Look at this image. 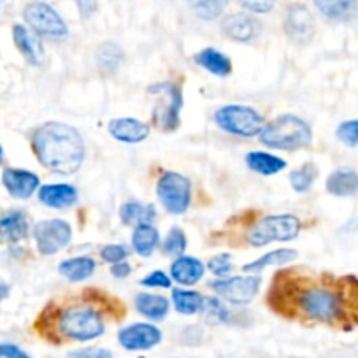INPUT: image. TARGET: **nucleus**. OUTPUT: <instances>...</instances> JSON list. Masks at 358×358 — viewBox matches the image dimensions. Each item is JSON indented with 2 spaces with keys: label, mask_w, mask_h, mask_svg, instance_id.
Returning <instances> with one entry per match:
<instances>
[{
  "label": "nucleus",
  "mask_w": 358,
  "mask_h": 358,
  "mask_svg": "<svg viewBox=\"0 0 358 358\" xmlns=\"http://www.w3.org/2000/svg\"><path fill=\"white\" fill-rule=\"evenodd\" d=\"M29 234V222H27L25 213L13 211L8 215L0 216V241H15L23 239Z\"/></svg>",
  "instance_id": "21"
},
{
  "label": "nucleus",
  "mask_w": 358,
  "mask_h": 358,
  "mask_svg": "<svg viewBox=\"0 0 358 358\" xmlns=\"http://www.w3.org/2000/svg\"><path fill=\"white\" fill-rule=\"evenodd\" d=\"M320 13L332 22H350L357 16V0H313Z\"/></svg>",
  "instance_id": "19"
},
{
  "label": "nucleus",
  "mask_w": 358,
  "mask_h": 358,
  "mask_svg": "<svg viewBox=\"0 0 358 358\" xmlns=\"http://www.w3.org/2000/svg\"><path fill=\"white\" fill-rule=\"evenodd\" d=\"M2 4H4V0H0V6H2Z\"/></svg>",
  "instance_id": "46"
},
{
  "label": "nucleus",
  "mask_w": 358,
  "mask_h": 358,
  "mask_svg": "<svg viewBox=\"0 0 358 358\" xmlns=\"http://www.w3.org/2000/svg\"><path fill=\"white\" fill-rule=\"evenodd\" d=\"M185 250H187V236H185L183 230L176 227L165 237L164 253L171 255V257H179Z\"/></svg>",
  "instance_id": "33"
},
{
  "label": "nucleus",
  "mask_w": 358,
  "mask_h": 358,
  "mask_svg": "<svg viewBox=\"0 0 358 358\" xmlns=\"http://www.w3.org/2000/svg\"><path fill=\"white\" fill-rule=\"evenodd\" d=\"M151 94H157L162 99L157 104L153 118L157 125L164 130H174L179 125V111L183 104L181 88L172 83H160L150 88Z\"/></svg>",
  "instance_id": "8"
},
{
  "label": "nucleus",
  "mask_w": 358,
  "mask_h": 358,
  "mask_svg": "<svg viewBox=\"0 0 358 358\" xmlns=\"http://www.w3.org/2000/svg\"><path fill=\"white\" fill-rule=\"evenodd\" d=\"M202 311H204L206 318L215 320V322H227L230 316L229 309L215 297L204 299V306H202Z\"/></svg>",
  "instance_id": "35"
},
{
  "label": "nucleus",
  "mask_w": 358,
  "mask_h": 358,
  "mask_svg": "<svg viewBox=\"0 0 358 358\" xmlns=\"http://www.w3.org/2000/svg\"><path fill=\"white\" fill-rule=\"evenodd\" d=\"M262 280L258 276H236V278H220L213 281L211 288L218 295H222L230 304L244 306L250 304L255 295L260 290Z\"/></svg>",
  "instance_id": "9"
},
{
  "label": "nucleus",
  "mask_w": 358,
  "mask_h": 358,
  "mask_svg": "<svg viewBox=\"0 0 358 358\" xmlns=\"http://www.w3.org/2000/svg\"><path fill=\"white\" fill-rule=\"evenodd\" d=\"M67 358H113V353L104 348H83L69 353Z\"/></svg>",
  "instance_id": "40"
},
{
  "label": "nucleus",
  "mask_w": 358,
  "mask_h": 358,
  "mask_svg": "<svg viewBox=\"0 0 358 358\" xmlns=\"http://www.w3.org/2000/svg\"><path fill=\"white\" fill-rule=\"evenodd\" d=\"M325 187L336 197H351L358 192V174L353 169H337L327 178Z\"/></svg>",
  "instance_id": "20"
},
{
  "label": "nucleus",
  "mask_w": 358,
  "mask_h": 358,
  "mask_svg": "<svg viewBox=\"0 0 358 358\" xmlns=\"http://www.w3.org/2000/svg\"><path fill=\"white\" fill-rule=\"evenodd\" d=\"M95 58H97L99 69L104 74H115L123 62V51L118 44L104 43L99 46Z\"/></svg>",
  "instance_id": "29"
},
{
  "label": "nucleus",
  "mask_w": 358,
  "mask_h": 358,
  "mask_svg": "<svg viewBox=\"0 0 358 358\" xmlns=\"http://www.w3.org/2000/svg\"><path fill=\"white\" fill-rule=\"evenodd\" d=\"M192 11L201 20H216L225 11L229 0H187Z\"/></svg>",
  "instance_id": "31"
},
{
  "label": "nucleus",
  "mask_w": 358,
  "mask_h": 358,
  "mask_svg": "<svg viewBox=\"0 0 358 358\" xmlns=\"http://www.w3.org/2000/svg\"><path fill=\"white\" fill-rule=\"evenodd\" d=\"M129 255L125 246L122 244H109V246H104L101 250V258L108 264H118V262H123Z\"/></svg>",
  "instance_id": "37"
},
{
  "label": "nucleus",
  "mask_w": 358,
  "mask_h": 358,
  "mask_svg": "<svg viewBox=\"0 0 358 358\" xmlns=\"http://www.w3.org/2000/svg\"><path fill=\"white\" fill-rule=\"evenodd\" d=\"M2 160H4V150L0 146V164H2Z\"/></svg>",
  "instance_id": "45"
},
{
  "label": "nucleus",
  "mask_w": 358,
  "mask_h": 358,
  "mask_svg": "<svg viewBox=\"0 0 358 358\" xmlns=\"http://www.w3.org/2000/svg\"><path fill=\"white\" fill-rule=\"evenodd\" d=\"M32 148L37 160L57 174H74L85 160V141L74 127L48 122L34 132Z\"/></svg>",
  "instance_id": "1"
},
{
  "label": "nucleus",
  "mask_w": 358,
  "mask_h": 358,
  "mask_svg": "<svg viewBox=\"0 0 358 358\" xmlns=\"http://www.w3.org/2000/svg\"><path fill=\"white\" fill-rule=\"evenodd\" d=\"M215 122L225 132L239 137L260 136L265 122L260 113L248 106H223L215 113Z\"/></svg>",
  "instance_id": "5"
},
{
  "label": "nucleus",
  "mask_w": 358,
  "mask_h": 358,
  "mask_svg": "<svg viewBox=\"0 0 358 358\" xmlns=\"http://www.w3.org/2000/svg\"><path fill=\"white\" fill-rule=\"evenodd\" d=\"M34 237L41 253L55 255L71 243L72 229L64 220H46L34 227Z\"/></svg>",
  "instance_id": "10"
},
{
  "label": "nucleus",
  "mask_w": 358,
  "mask_h": 358,
  "mask_svg": "<svg viewBox=\"0 0 358 358\" xmlns=\"http://www.w3.org/2000/svg\"><path fill=\"white\" fill-rule=\"evenodd\" d=\"M23 16H25V22L29 23L30 29L37 36L60 39V37H65L69 34L67 23L46 2H32V4H29L23 11Z\"/></svg>",
  "instance_id": "7"
},
{
  "label": "nucleus",
  "mask_w": 358,
  "mask_h": 358,
  "mask_svg": "<svg viewBox=\"0 0 358 358\" xmlns=\"http://www.w3.org/2000/svg\"><path fill=\"white\" fill-rule=\"evenodd\" d=\"M195 62L201 65L202 69H206L211 74L220 76V78H225L232 72V64H230L229 58L223 53H220L215 48H206L201 53L195 55Z\"/></svg>",
  "instance_id": "24"
},
{
  "label": "nucleus",
  "mask_w": 358,
  "mask_h": 358,
  "mask_svg": "<svg viewBox=\"0 0 358 358\" xmlns=\"http://www.w3.org/2000/svg\"><path fill=\"white\" fill-rule=\"evenodd\" d=\"M246 165L251 171L262 176H273L287 167V162L276 155L264 153V151H251L246 155Z\"/></svg>",
  "instance_id": "23"
},
{
  "label": "nucleus",
  "mask_w": 358,
  "mask_h": 358,
  "mask_svg": "<svg viewBox=\"0 0 358 358\" xmlns=\"http://www.w3.org/2000/svg\"><path fill=\"white\" fill-rule=\"evenodd\" d=\"M76 4H78L79 15L83 18H90V16L97 11V0H76Z\"/></svg>",
  "instance_id": "42"
},
{
  "label": "nucleus",
  "mask_w": 358,
  "mask_h": 358,
  "mask_svg": "<svg viewBox=\"0 0 358 358\" xmlns=\"http://www.w3.org/2000/svg\"><path fill=\"white\" fill-rule=\"evenodd\" d=\"M160 243V234L153 225H139L136 227L132 236V246L137 255L141 257H150L155 248Z\"/></svg>",
  "instance_id": "28"
},
{
  "label": "nucleus",
  "mask_w": 358,
  "mask_h": 358,
  "mask_svg": "<svg viewBox=\"0 0 358 358\" xmlns=\"http://www.w3.org/2000/svg\"><path fill=\"white\" fill-rule=\"evenodd\" d=\"M204 264L194 257H178L174 264L171 265L172 280L178 281L179 285H185V287L199 283L201 278L204 276Z\"/></svg>",
  "instance_id": "16"
},
{
  "label": "nucleus",
  "mask_w": 358,
  "mask_h": 358,
  "mask_svg": "<svg viewBox=\"0 0 358 358\" xmlns=\"http://www.w3.org/2000/svg\"><path fill=\"white\" fill-rule=\"evenodd\" d=\"M39 201L53 209L71 208L78 201V190L71 185H46L39 190Z\"/></svg>",
  "instance_id": "17"
},
{
  "label": "nucleus",
  "mask_w": 358,
  "mask_h": 358,
  "mask_svg": "<svg viewBox=\"0 0 358 358\" xmlns=\"http://www.w3.org/2000/svg\"><path fill=\"white\" fill-rule=\"evenodd\" d=\"M141 285L148 288H169L171 287V278L165 273H162V271H155V273L148 274V276L141 281Z\"/></svg>",
  "instance_id": "39"
},
{
  "label": "nucleus",
  "mask_w": 358,
  "mask_h": 358,
  "mask_svg": "<svg viewBox=\"0 0 358 358\" xmlns=\"http://www.w3.org/2000/svg\"><path fill=\"white\" fill-rule=\"evenodd\" d=\"M297 258V251L290 250V248H281V250H274L271 253L264 255L258 260L251 262V264L244 265V273H262L265 267H271V265H285L290 264Z\"/></svg>",
  "instance_id": "27"
},
{
  "label": "nucleus",
  "mask_w": 358,
  "mask_h": 358,
  "mask_svg": "<svg viewBox=\"0 0 358 358\" xmlns=\"http://www.w3.org/2000/svg\"><path fill=\"white\" fill-rule=\"evenodd\" d=\"M316 176H318V169L315 164H306L301 169H295L290 172V185L297 194H304L315 183Z\"/></svg>",
  "instance_id": "32"
},
{
  "label": "nucleus",
  "mask_w": 358,
  "mask_h": 358,
  "mask_svg": "<svg viewBox=\"0 0 358 358\" xmlns=\"http://www.w3.org/2000/svg\"><path fill=\"white\" fill-rule=\"evenodd\" d=\"M337 139L346 146L355 148L358 144V120H348L343 122L336 130Z\"/></svg>",
  "instance_id": "34"
},
{
  "label": "nucleus",
  "mask_w": 358,
  "mask_h": 358,
  "mask_svg": "<svg viewBox=\"0 0 358 358\" xmlns=\"http://www.w3.org/2000/svg\"><path fill=\"white\" fill-rule=\"evenodd\" d=\"M120 344L129 351L151 350L162 341V332L151 323H134L120 332Z\"/></svg>",
  "instance_id": "12"
},
{
  "label": "nucleus",
  "mask_w": 358,
  "mask_h": 358,
  "mask_svg": "<svg viewBox=\"0 0 358 358\" xmlns=\"http://www.w3.org/2000/svg\"><path fill=\"white\" fill-rule=\"evenodd\" d=\"M260 22L250 13H232L222 20V32L237 43H250L260 34Z\"/></svg>",
  "instance_id": "13"
},
{
  "label": "nucleus",
  "mask_w": 358,
  "mask_h": 358,
  "mask_svg": "<svg viewBox=\"0 0 358 358\" xmlns=\"http://www.w3.org/2000/svg\"><path fill=\"white\" fill-rule=\"evenodd\" d=\"M208 267L215 276L218 278H225L227 274L232 273L234 264H232V257L229 253H220L216 257H213L211 260L208 262Z\"/></svg>",
  "instance_id": "36"
},
{
  "label": "nucleus",
  "mask_w": 358,
  "mask_h": 358,
  "mask_svg": "<svg viewBox=\"0 0 358 358\" xmlns=\"http://www.w3.org/2000/svg\"><path fill=\"white\" fill-rule=\"evenodd\" d=\"M13 36H15V44L23 57L30 62L32 65H41L44 58V50L41 41L37 39L36 34L30 32L23 25H15L13 29Z\"/></svg>",
  "instance_id": "18"
},
{
  "label": "nucleus",
  "mask_w": 358,
  "mask_h": 358,
  "mask_svg": "<svg viewBox=\"0 0 358 358\" xmlns=\"http://www.w3.org/2000/svg\"><path fill=\"white\" fill-rule=\"evenodd\" d=\"M313 141V130L308 123L295 115L278 116L264 127L260 143L273 150L295 151L308 148Z\"/></svg>",
  "instance_id": "2"
},
{
  "label": "nucleus",
  "mask_w": 358,
  "mask_h": 358,
  "mask_svg": "<svg viewBox=\"0 0 358 358\" xmlns=\"http://www.w3.org/2000/svg\"><path fill=\"white\" fill-rule=\"evenodd\" d=\"M283 27L288 39L299 46H306L311 43L316 32L315 18L304 4H292L287 9Z\"/></svg>",
  "instance_id": "11"
},
{
  "label": "nucleus",
  "mask_w": 358,
  "mask_h": 358,
  "mask_svg": "<svg viewBox=\"0 0 358 358\" xmlns=\"http://www.w3.org/2000/svg\"><path fill=\"white\" fill-rule=\"evenodd\" d=\"M111 273L115 278L123 280V278H127L130 273H132V267H130V264H127V262L123 260V262H118V264H113Z\"/></svg>",
  "instance_id": "43"
},
{
  "label": "nucleus",
  "mask_w": 358,
  "mask_h": 358,
  "mask_svg": "<svg viewBox=\"0 0 358 358\" xmlns=\"http://www.w3.org/2000/svg\"><path fill=\"white\" fill-rule=\"evenodd\" d=\"M109 134L120 143L137 144L150 136V125L136 118H116L109 123Z\"/></svg>",
  "instance_id": "15"
},
{
  "label": "nucleus",
  "mask_w": 358,
  "mask_h": 358,
  "mask_svg": "<svg viewBox=\"0 0 358 358\" xmlns=\"http://www.w3.org/2000/svg\"><path fill=\"white\" fill-rule=\"evenodd\" d=\"M172 302H174L176 309L183 315H195V313L202 311L204 306V297L199 292L194 290H174L172 292Z\"/></svg>",
  "instance_id": "30"
},
{
  "label": "nucleus",
  "mask_w": 358,
  "mask_h": 358,
  "mask_svg": "<svg viewBox=\"0 0 358 358\" xmlns=\"http://www.w3.org/2000/svg\"><path fill=\"white\" fill-rule=\"evenodd\" d=\"M120 218L125 225H151V222L157 218V211H155L153 206L141 204V202H127L120 211Z\"/></svg>",
  "instance_id": "25"
},
{
  "label": "nucleus",
  "mask_w": 358,
  "mask_h": 358,
  "mask_svg": "<svg viewBox=\"0 0 358 358\" xmlns=\"http://www.w3.org/2000/svg\"><path fill=\"white\" fill-rule=\"evenodd\" d=\"M2 181L9 194L16 199H29L39 188V178L34 172L22 169H6Z\"/></svg>",
  "instance_id": "14"
},
{
  "label": "nucleus",
  "mask_w": 358,
  "mask_h": 358,
  "mask_svg": "<svg viewBox=\"0 0 358 358\" xmlns=\"http://www.w3.org/2000/svg\"><path fill=\"white\" fill-rule=\"evenodd\" d=\"M58 273L72 283L88 280L95 273V260L90 257H76L64 260L58 267Z\"/></svg>",
  "instance_id": "22"
},
{
  "label": "nucleus",
  "mask_w": 358,
  "mask_h": 358,
  "mask_svg": "<svg viewBox=\"0 0 358 358\" xmlns=\"http://www.w3.org/2000/svg\"><path fill=\"white\" fill-rule=\"evenodd\" d=\"M0 358H30L15 344H0Z\"/></svg>",
  "instance_id": "41"
},
{
  "label": "nucleus",
  "mask_w": 358,
  "mask_h": 358,
  "mask_svg": "<svg viewBox=\"0 0 358 358\" xmlns=\"http://www.w3.org/2000/svg\"><path fill=\"white\" fill-rule=\"evenodd\" d=\"M157 195L171 215H183L192 202L190 179L179 172H165L158 179Z\"/></svg>",
  "instance_id": "6"
},
{
  "label": "nucleus",
  "mask_w": 358,
  "mask_h": 358,
  "mask_svg": "<svg viewBox=\"0 0 358 358\" xmlns=\"http://www.w3.org/2000/svg\"><path fill=\"white\" fill-rule=\"evenodd\" d=\"M104 329L106 325L101 313L88 306H74L65 309L55 320V330L58 336L72 341H92L101 337Z\"/></svg>",
  "instance_id": "3"
},
{
  "label": "nucleus",
  "mask_w": 358,
  "mask_h": 358,
  "mask_svg": "<svg viewBox=\"0 0 358 358\" xmlns=\"http://www.w3.org/2000/svg\"><path fill=\"white\" fill-rule=\"evenodd\" d=\"M136 308L143 316L150 320H164L169 313V301L162 295L139 294L136 297Z\"/></svg>",
  "instance_id": "26"
},
{
  "label": "nucleus",
  "mask_w": 358,
  "mask_h": 358,
  "mask_svg": "<svg viewBox=\"0 0 358 358\" xmlns=\"http://www.w3.org/2000/svg\"><path fill=\"white\" fill-rule=\"evenodd\" d=\"M8 295V287H4V285H0V299L6 297Z\"/></svg>",
  "instance_id": "44"
},
{
  "label": "nucleus",
  "mask_w": 358,
  "mask_h": 358,
  "mask_svg": "<svg viewBox=\"0 0 358 358\" xmlns=\"http://www.w3.org/2000/svg\"><path fill=\"white\" fill-rule=\"evenodd\" d=\"M246 11L257 13V15H265V13L273 11L276 0H237Z\"/></svg>",
  "instance_id": "38"
},
{
  "label": "nucleus",
  "mask_w": 358,
  "mask_h": 358,
  "mask_svg": "<svg viewBox=\"0 0 358 358\" xmlns=\"http://www.w3.org/2000/svg\"><path fill=\"white\" fill-rule=\"evenodd\" d=\"M301 232V220L294 215H274L255 223L248 232V243L251 246H267L271 243L292 241Z\"/></svg>",
  "instance_id": "4"
}]
</instances>
